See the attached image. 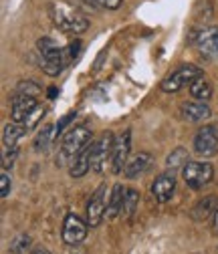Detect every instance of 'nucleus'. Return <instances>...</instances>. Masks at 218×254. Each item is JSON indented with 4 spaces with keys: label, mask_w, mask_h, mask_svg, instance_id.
I'll return each instance as SVG.
<instances>
[{
    "label": "nucleus",
    "mask_w": 218,
    "mask_h": 254,
    "mask_svg": "<svg viewBox=\"0 0 218 254\" xmlns=\"http://www.w3.org/2000/svg\"><path fill=\"white\" fill-rule=\"evenodd\" d=\"M51 18L61 30H65V33H85L89 26L87 18L79 10H75L67 4H53Z\"/></svg>",
    "instance_id": "nucleus-1"
},
{
    "label": "nucleus",
    "mask_w": 218,
    "mask_h": 254,
    "mask_svg": "<svg viewBox=\"0 0 218 254\" xmlns=\"http://www.w3.org/2000/svg\"><path fill=\"white\" fill-rule=\"evenodd\" d=\"M39 51L43 55L41 59V69L49 75V77H57L63 73L65 69V55L63 49H59L51 39H43L39 41Z\"/></svg>",
    "instance_id": "nucleus-2"
},
{
    "label": "nucleus",
    "mask_w": 218,
    "mask_h": 254,
    "mask_svg": "<svg viewBox=\"0 0 218 254\" xmlns=\"http://www.w3.org/2000/svg\"><path fill=\"white\" fill-rule=\"evenodd\" d=\"M91 137H93L91 129H87L85 125H79V127L69 129L65 133V137H63V143H61V160H63V157H71L73 160L77 153H81L89 145Z\"/></svg>",
    "instance_id": "nucleus-3"
},
{
    "label": "nucleus",
    "mask_w": 218,
    "mask_h": 254,
    "mask_svg": "<svg viewBox=\"0 0 218 254\" xmlns=\"http://www.w3.org/2000/svg\"><path fill=\"white\" fill-rule=\"evenodd\" d=\"M182 178L192 190H202L214 178V168L208 162H188L182 168Z\"/></svg>",
    "instance_id": "nucleus-4"
},
{
    "label": "nucleus",
    "mask_w": 218,
    "mask_h": 254,
    "mask_svg": "<svg viewBox=\"0 0 218 254\" xmlns=\"http://www.w3.org/2000/svg\"><path fill=\"white\" fill-rule=\"evenodd\" d=\"M202 71L196 67V65H182L178 67L176 71H172L162 83H160V89L164 93H178L180 89H184L186 85H190L196 77H200Z\"/></svg>",
    "instance_id": "nucleus-5"
},
{
    "label": "nucleus",
    "mask_w": 218,
    "mask_h": 254,
    "mask_svg": "<svg viewBox=\"0 0 218 254\" xmlns=\"http://www.w3.org/2000/svg\"><path fill=\"white\" fill-rule=\"evenodd\" d=\"M113 143H115V135L107 131L91 145V170L93 172L101 174L105 170L107 162L113 157Z\"/></svg>",
    "instance_id": "nucleus-6"
},
{
    "label": "nucleus",
    "mask_w": 218,
    "mask_h": 254,
    "mask_svg": "<svg viewBox=\"0 0 218 254\" xmlns=\"http://www.w3.org/2000/svg\"><path fill=\"white\" fill-rule=\"evenodd\" d=\"M87 228H89L87 220L79 218L77 214H67L63 222V230H61L63 242L67 246H79L87 238Z\"/></svg>",
    "instance_id": "nucleus-7"
},
{
    "label": "nucleus",
    "mask_w": 218,
    "mask_h": 254,
    "mask_svg": "<svg viewBox=\"0 0 218 254\" xmlns=\"http://www.w3.org/2000/svg\"><path fill=\"white\" fill-rule=\"evenodd\" d=\"M105 198H107V186L101 184L95 192H93V196L89 198L87 202V224L91 228H97L101 224V220L105 218V210H107V204H105Z\"/></svg>",
    "instance_id": "nucleus-8"
},
{
    "label": "nucleus",
    "mask_w": 218,
    "mask_h": 254,
    "mask_svg": "<svg viewBox=\"0 0 218 254\" xmlns=\"http://www.w3.org/2000/svg\"><path fill=\"white\" fill-rule=\"evenodd\" d=\"M194 151L202 157H210L218 153V127L216 125H204L194 135Z\"/></svg>",
    "instance_id": "nucleus-9"
},
{
    "label": "nucleus",
    "mask_w": 218,
    "mask_h": 254,
    "mask_svg": "<svg viewBox=\"0 0 218 254\" xmlns=\"http://www.w3.org/2000/svg\"><path fill=\"white\" fill-rule=\"evenodd\" d=\"M130 151H132V131L126 129L121 135L115 137V143H113V157H111V170L115 174L123 172L126 168L128 160H130Z\"/></svg>",
    "instance_id": "nucleus-10"
},
{
    "label": "nucleus",
    "mask_w": 218,
    "mask_h": 254,
    "mask_svg": "<svg viewBox=\"0 0 218 254\" xmlns=\"http://www.w3.org/2000/svg\"><path fill=\"white\" fill-rule=\"evenodd\" d=\"M176 192V178L174 174H160L151 182V196L155 198V202L166 204L172 200Z\"/></svg>",
    "instance_id": "nucleus-11"
},
{
    "label": "nucleus",
    "mask_w": 218,
    "mask_h": 254,
    "mask_svg": "<svg viewBox=\"0 0 218 254\" xmlns=\"http://www.w3.org/2000/svg\"><path fill=\"white\" fill-rule=\"evenodd\" d=\"M196 47H198L200 55H204L208 59L218 57V26L202 28L196 37Z\"/></svg>",
    "instance_id": "nucleus-12"
},
{
    "label": "nucleus",
    "mask_w": 218,
    "mask_h": 254,
    "mask_svg": "<svg viewBox=\"0 0 218 254\" xmlns=\"http://www.w3.org/2000/svg\"><path fill=\"white\" fill-rule=\"evenodd\" d=\"M180 113H182V117L186 119V121H194V123H198V121H204V119H208L210 115H212V109L204 103V101H186V103H182L180 105Z\"/></svg>",
    "instance_id": "nucleus-13"
},
{
    "label": "nucleus",
    "mask_w": 218,
    "mask_h": 254,
    "mask_svg": "<svg viewBox=\"0 0 218 254\" xmlns=\"http://www.w3.org/2000/svg\"><path fill=\"white\" fill-rule=\"evenodd\" d=\"M37 97L35 95H14V99H12V121L16 123H22L26 119V115L33 111L37 107Z\"/></svg>",
    "instance_id": "nucleus-14"
},
{
    "label": "nucleus",
    "mask_w": 218,
    "mask_h": 254,
    "mask_svg": "<svg viewBox=\"0 0 218 254\" xmlns=\"http://www.w3.org/2000/svg\"><path fill=\"white\" fill-rule=\"evenodd\" d=\"M126 192H128V190L123 188L121 184H115V186L111 188L109 202H107V210H105V218H107V220H115L117 216H121L123 200H126Z\"/></svg>",
    "instance_id": "nucleus-15"
},
{
    "label": "nucleus",
    "mask_w": 218,
    "mask_h": 254,
    "mask_svg": "<svg viewBox=\"0 0 218 254\" xmlns=\"http://www.w3.org/2000/svg\"><path fill=\"white\" fill-rule=\"evenodd\" d=\"M149 166H151V155L145 153V151H142V153L134 155L132 160H128L126 168H123V176L130 178V180H134V178L142 176L144 172H147Z\"/></svg>",
    "instance_id": "nucleus-16"
},
{
    "label": "nucleus",
    "mask_w": 218,
    "mask_h": 254,
    "mask_svg": "<svg viewBox=\"0 0 218 254\" xmlns=\"http://www.w3.org/2000/svg\"><path fill=\"white\" fill-rule=\"evenodd\" d=\"M91 170V145H87L81 153H77L71 162V168H69V174L71 178H83L87 172Z\"/></svg>",
    "instance_id": "nucleus-17"
},
{
    "label": "nucleus",
    "mask_w": 218,
    "mask_h": 254,
    "mask_svg": "<svg viewBox=\"0 0 218 254\" xmlns=\"http://www.w3.org/2000/svg\"><path fill=\"white\" fill-rule=\"evenodd\" d=\"M218 210V198L216 196H204L194 208H192V218L196 222H204L210 216H214V212Z\"/></svg>",
    "instance_id": "nucleus-18"
},
{
    "label": "nucleus",
    "mask_w": 218,
    "mask_h": 254,
    "mask_svg": "<svg viewBox=\"0 0 218 254\" xmlns=\"http://www.w3.org/2000/svg\"><path fill=\"white\" fill-rule=\"evenodd\" d=\"M24 125L12 121V123H6L4 125V131H2V147H8V149H14L16 147V141L24 135Z\"/></svg>",
    "instance_id": "nucleus-19"
},
{
    "label": "nucleus",
    "mask_w": 218,
    "mask_h": 254,
    "mask_svg": "<svg viewBox=\"0 0 218 254\" xmlns=\"http://www.w3.org/2000/svg\"><path fill=\"white\" fill-rule=\"evenodd\" d=\"M190 95L198 101H208L212 97V87H210V83H208V79L204 75L196 77L190 83Z\"/></svg>",
    "instance_id": "nucleus-20"
},
{
    "label": "nucleus",
    "mask_w": 218,
    "mask_h": 254,
    "mask_svg": "<svg viewBox=\"0 0 218 254\" xmlns=\"http://www.w3.org/2000/svg\"><path fill=\"white\" fill-rule=\"evenodd\" d=\"M188 162H190L188 149H186V147H176V149L166 157V168L174 172V170H178V168H184Z\"/></svg>",
    "instance_id": "nucleus-21"
},
{
    "label": "nucleus",
    "mask_w": 218,
    "mask_h": 254,
    "mask_svg": "<svg viewBox=\"0 0 218 254\" xmlns=\"http://www.w3.org/2000/svg\"><path fill=\"white\" fill-rule=\"evenodd\" d=\"M57 137V131H55V127L53 125H45L43 129L39 131V135L35 137V151H47L53 143V139Z\"/></svg>",
    "instance_id": "nucleus-22"
},
{
    "label": "nucleus",
    "mask_w": 218,
    "mask_h": 254,
    "mask_svg": "<svg viewBox=\"0 0 218 254\" xmlns=\"http://www.w3.org/2000/svg\"><path fill=\"white\" fill-rule=\"evenodd\" d=\"M138 206H140V194H138V190H128L126 192V200H123V210H121V216L123 218H132L134 214H136V210H138Z\"/></svg>",
    "instance_id": "nucleus-23"
},
{
    "label": "nucleus",
    "mask_w": 218,
    "mask_h": 254,
    "mask_svg": "<svg viewBox=\"0 0 218 254\" xmlns=\"http://www.w3.org/2000/svg\"><path fill=\"white\" fill-rule=\"evenodd\" d=\"M45 113H47V109L45 107H41V105H37L33 111H30L28 115H26V119L22 121V125H24V129L26 131H30V129H35V127L39 125V121L45 117Z\"/></svg>",
    "instance_id": "nucleus-24"
},
{
    "label": "nucleus",
    "mask_w": 218,
    "mask_h": 254,
    "mask_svg": "<svg viewBox=\"0 0 218 254\" xmlns=\"http://www.w3.org/2000/svg\"><path fill=\"white\" fill-rule=\"evenodd\" d=\"M28 248H30V236H28V234H18V236L10 242L8 252H10V254H24Z\"/></svg>",
    "instance_id": "nucleus-25"
},
{
    "label": "nucleus",
    "mask_w": 218,
    "mask_h": 254,
    "mask_svg": "<svg viewBox=\"0 0 218 254\" xmlns=\"http://www.w3.org/2000/svg\"><path fill=\"white\" fill-rule=\"evenodd\" d=\"M16 93L18 95H35V97H37V95L41 93V87L35 81H22V83H18Z\"/></svg>",
    "instance_id": "nucleus-26"
},
{
    "label": "nucleus",
    "mask_w": 218,
    "mask_h": 254,
    "mask_svg": "<svg viewBox=\"0 0 218 254\" xmlns=\"http://www.w3.org/2000/svg\"><path fill=\"white\" fill-rule=\"evenodd\" d=\"M0 196L2 198L10 196V174H8V170H2V174H0Z\"/></svg>",
    "instance_id": "nucleus-27"
},
{
    "label": "nucleus",
    "mask_w": 218,
    "mask_h": 254,
    "mask_svg": "<svg viewBox=\"0 0 218 254\" xmlns=\"http://www.w3.org/2000/svg\"><path fill=\"white\" fill-rule=\"evenodd\" d=\"M14 160H16V147H14V149L2 147V170H8V168H12Z\"/></svg>",
    "instance_id": "nucleus-28"
},
{
    "label": "nucleus",
    "mask_w": 218,
    "mask_h": 254,
    "mask_svg": "<svg viewBox=\"0 0 218 254\" xmlns=\"http://www.w3.org/2000/svg\"><path fill=\"white\" fill-rule=\"evenodd\" d=\"M75 115H77V113H75V111H71L69 115H65V117H61V119H59V123H57V129H55V131H57V137L65 131V127H67V125H69V123L75 119Z\"/></svg>",
    "instance_id": "nucleus-29"
},
{
    "label": "nucleus",
    "mask_w": 218,
    "mask_h": 254,
    "mask_svg": "<svg viewBox=\"0 0 218 254\" xmlns=\"http://www.w3.org/2000/svg\"><path fill=\"white\" fill-rule=\"evenodd\" d=\"M93 4H97V6H103V8H109V10H115L121 6L123 0H91Z\"/></svg>",
    "instance_id": "nucleus-30"
},
{
    "label": "nucleus",
    "mask_w": 218,
    "mask_h": 254,
    "mask_svg": "<svg viewBox=\"0 0 218 254\" xmlns=\"http://www.w3.org/2000/svg\"><path fill=\"white\" fill-rule=\"evenodd\" d=\"M212 230H214V234L218 236V210H216L214 216H212Z\"/></svg>",
    "instance_id": "nucleus-31"
},
{
    "label": "nucleus",
    "mask_w": 218,
    "mask_h": 254,
    "mask_svg": "<svg viewBox=\"0 0 218 254\" xmlns=\"http://www.w3.org/2000/svg\"><path fill=\"white\" fill-rule=\"evenodd\" d=\"M79 49H81V43H79V41H77V43H73V45H71V51H69V53H71V57H75V55L79 53Z\"/></svg>",
    "instance_id": "nucleus-32"
},
{
    "label": "nucleus",
    "mask_w": 218,
    "mask_h": 254,
    "mask_svg": "<svg viewBox=\"0 0 218 254\" xmlns=\"http://www.w3.org/2000/svg\"><path fill=\"white\" fill-rule=\"evenodd\" d=\"M33 254H51V252H49L47 248H43V246H39V248H35V250H33Z\"/></svg>",
    "instance_id": "nucleus-33"
}]
</instances>
